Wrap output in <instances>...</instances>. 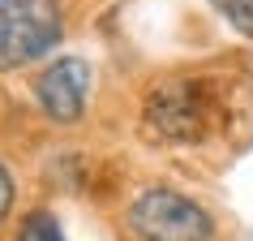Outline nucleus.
Returning <instances> with one entry per match:
<instances>
[{
  "mask_svg": "<svg viewBox=\"0 0 253 241\" xmlns=\"http://www.w3.org/2000/svg\"><path fill=\"white\" fill-rule=\"evenodd\" d=\"M13 202H17V185H13V173L0 164V224L9 220V211H13Z\"/></svg>",
  "mask_w": 253,
  "mask_h": 241,
  "instance_id": "0eeeda50",
  "label": "nucleus"
},
{
  "mask_svg": "<svg viewBox=\"0 0 253 241\" xmlns=\"http://www.w3.org/2000/svg\"><path fill=\"white\" fill-rule=\"evenodd\" d=\"M125 228L133 241H214L219 224L198 198L176 185H146L125 207Z\"/></svg>",
  "mask_w": 253,
  "mask_h": 241,
  "instance_id": "f03ea898",
  "label": "nucleus"
},
{
  "mask_svg": "<svg viewBox=\"0 0 253 241\" xmlns=\"http://www.w3.org/2000/svg\"><path fill=\"white\" fill-rule=\"evenodd\" d=\"M211 9L223 17L236 35L253 39V0H211Z\"/></svg>",
  "mask_w": 253,
  "mask_h": 241,
  "instance_id": "423d86ee",
  "label": "nucleus"
},
{
  "mask_svg": "<svg viewBox=\"0 0 253 241\" xmlns=\"http://www.w3.org/2000/svg\"><path fill=\"white\" fill-rule=\"evenodd\" d=\"M65 39L60 0H0V73L39 65Z\"/></svg>",
  "mask_w": 253,
  "mask_h": 241,
  "instance_id": "7ed1b4c3",
  "label": "nucleus"
},
{
  "mask_svg": "<svg viewBox=\"0 0 253 241\" xmlns=\"http://www.w3.org/2000/svg\"><path fill=\"white\" fill-rule=\"evenodd\" d=\"M90 82L94 69L86 56H56L35 73L30 91H35V104L52 125H78L86 117V104H90Z\"/></svg>",
  "mask_w": 253,
  "mask_h": 241,
  "instance_id": "20e7f679",
  "label": "nucleus"
},
{
  "mask_svg": "<svg viewBox=\"0 0 253 241\" xmlns=\"http://www.w3.org/2000/svg\"><path fill=\"white\" fill-rule=\"evenodd\" d=\"M17 241H65V233H60V220H56L47 207H35V211H26V220L17 224Z\"/></svg>",
  "mask_w": 253,
  "mask_h": 241,
  "instance_id": "39448f33",
  "label": "nucleus"
},
{
  "mask_svg": "<svg viewBox=\"0 0 253 241\" xmlns=\"http://www.w3.org/2000/svg\"><path fill=\"white\" fill-rule=\"evenodd\" d=\"M223 125V99L211 78H163L142 99V138L159 147H198Z\"/></svg>",
  "mask_w": 253,
  "mask_h": 241,
  "instance_id": "f257e3e1",
  "label": "nucleus"
}]
</instances>
